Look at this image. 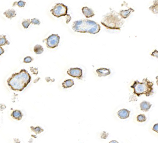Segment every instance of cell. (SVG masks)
<instances>
[{
    "instance_id": "603a6c76",
    "label": "cell",
    "mask_w": 158,
    "mask_h": 143,
    "mask_svg": "<svg viewBox=\"0 0 158 143\" xmlns=\"http://www.w3.org/2000/svg\"><path fill=\"white\" fill-rule=\"evenodd\" d=\"M31 24H33L35 25H39L41 23L39 20L36 19V18H33V19H31Z\"/></svg>"
},
{
    "instance_id": "484cf974",
    "label": "cell",
    "mask_w": 158,
    "mask_h": 143,
    "mask_svg": "<svg viewBox=\"0 0 158 143\" xmlns=\"http://www.w3.org/2000/svg\"><path fill=\"white\" fill-rule=\"evenodd\" d=\"M151 56L156 57L157 59H158V51L157 50H155L151 53Z\"/></svg>"
},
{
    "instance_id": "ba28073f",
    "label": "cell",
    "mask_w": 158,
    "mask_h": 143,
    "mask_svg": "<svg viewBox=\"0 0 158 143\" xmlns=\"http://www.w3.org/2000/svg\"><path fill=\"white\" fill-rule=\"evenodd\" d=\"M96 72L97 73L99 77H106V76L110 74L111 71L109 69L106 68H102L97 69Z\"/></svg>"
},
{
    "instance_id": "1f68e13d",
    "label": "cell",
    "mask_w": 158,
    "mask_h": 143,
    "mask_svg": "<svg viewBox=\"0 0 158 143\" xmlns=\"http://www.w3.org/2000/svg\"><path fill=\"white\" fill-rule=\"evenodd\" d=\"M16 143H20V142H16Z\"/></svg>"
},
{
    "instance_id": "4316f807",
    "label": "cell",
    "mask_w": 158,
    "mask_h": 143,
    "mask_svg": "<svg viewBox=\"0 0 158 143\" xmlns=\"http://www.w3.org/2000/svg\"><path fill=\"white\" fill-rule=\"evenodd\" d=\"M152 130L154 131H155L156 132L158 133V123H157L153 125Z\"/></svg>"
},
{
    "instance_id": "9a60e30c",
    "label": "cell",
    "mask_w": 158,
    "mask_h": 143,
    "mask_svg": "<svg viewBox=\"0 0 158 143\" xmlns=\"http://www.w3.org/2000/svg\"><path fill=\"white\" fill-rule=\"evenodd\" d=\"M74 84L75 83L73 79H68L62 83V86L63 88H68L74 85Z\"/></svg>"
},
{
    "instance_id": "2e32d148",
    "label": "cell",
    "mask_w": 158,
    "mask_h": 143,
    "mask_svg": "<svg viewBox=\"0 0 158 143\" xmlns=\"http://www.w3.org/2000/svg\"><path fill=\"white\" fill-rule=\"evenodd\" d=\"M33 51L35 54L41 55L44 52V49L41 45L37 44L34 47Z\"/></svg>"
},
{
    "instance_id": "9c48e42d",
    "label": "cell",
    "mask_w": 158,
    "mask_h": 143,
    "mask_svg": "<svg viewBox=\"0 0 158 143\" xmlns=\"http://www.w3.org/2000/svg\"><path fill=\"white\" fill-rule=\"evenodd\" d=\"M130 111L126 109H122L120 110L117 114L119 118L121 119H126L129 118Z\"/></svg>"
},
{
    "instance_id": "277c9868",
    "label": "cell",
    "mask_w": 158,
    "mask_h": 143,
    "mask_svg": "<svg viewBox=\"0 0 158 143\" xmlns=\"http://www.w3.org/2000/svg\"><path fill=\"white\" fill-rule=\"evenodd\" d=\"M153 83L145 78L143 79L142 82H140L138 80L135 81L130 87L133 89V93L138 96L142 95L150 96L153 94Z\"/></svg>"
},
{
    "instance_id": "4fadbf2b",
    "label": "cell",
    "mask_w": 158,
    "mask_h": 143,
    "mask_svg": "<svg viewBox=\"0 0 158 143\" xmlns=\"http://www.w3.org/2000/svg\"><path fill=\"white\" fill-rule=\"evenodd\" d=\"M3 14L8 19H12L13 17H15L17 15L16 11L14 9H8L5 11H4Z\"/></svg>"
},
{
    "instance_id": "e0dca14e",
    "label": "cell",
    "mask_w": 158,
    "mask_h": 143,
    "mask_svg": "<svg viewBox=\"0 0 158 143\" xmlns=\"http://www.w3.org/2000/svg\"><path fill=\"white\" fill-rule=\"evenodd\" d=\"M10 42H9L6 38V35H1L0 38V47L4 46L5 45H9Z\"/></svg>"
},
{
    "instance_id": "8992f818",
    "label": "cell",
    "mask_w": 158,
    "mask_h": 143,
    "mask_svg": "<svg viewBox=\"0 0 158 143\" xmlns=\"http://www.w3.org/2000/svg\"><path fill=\"white\" fill-rule=\"evenodd\" d=\"M60 37L58 34H52L48 38L45 39L47 47L51 49L58 47L60 42Z\"/></svg>"
},
{
    "instance_id": "f546056e",
    "label": "cell",
    "mask_w": 158,
    "mask_h": 143,
    "mask_svg": "<svg viewBox=\"0 0 158 143\" xmlns=\"http://www.w3.org/2000/svg\"><path fill=\"white\" fill-rule=\"evenodd\" d=\"M156 79H157V85L158 86V76H157V77H156Z\"/></svg>"
},
{
    "instance_id": "8fae6325",
    "label": "cell",
    "mask_w": 158,
    "mask_h": 143,
    "mask_svg": "<svg viewBox=\"0 0 158 143\" xmlns=\"http://www.w3.org/2000/svg\"><path fill=\"white\" fill-rule=\"evenodd\" d=\"M134 11V10L132 8H129L126 10H122L120 11L119 14L123 19H125L130 15L131 13Z\"/></svg>"
},
{
    "instance_id": "7a4b0ae2",
    "label": "cell",
    "mask_w": 158,
    "mask_h": 143,
    "mask_svg": "<svg viewBox=\"0 0 158 143\" xmlns=\"http://www.w3.org/2000/svg\"><path fill=\"white\" fill-rule=\"evenodd\" d=\"M72 28L75 32L96 34L100 31L101 27L93 21L83 19L75 21L72 25Z\"/></svg>"
},
{
    "instance_id": "44dd1931",
    "label": "cell",
    "mask_w": 158,
    "mask_h": 143,
    "mask_svg": "<svg viewBox=\"0 0 158 143\" xmlns=\"http://www.w3.org/2000/svg\"><path fill=\"white\" fill-rule=\"evenodd\" d=\"M31 23V20L30 19H26L24 20L22 22V26H23V27L25 29L28 28L29 26H30V24Z\"/></svg>"
},
{
    "instance_id": "d6986e66",
    "label": "cell",
    "mask_w": 158,
    "mask_h": 143,
    "mask_svg": "<svg viewBox=\"0 0 158 143\" xmlns=\"http://www.w3.org/2000/svg\"><path fill=\"white\" fill-rule=\"evenodd\" d=\"M150 10L154 14H158V5L156 3H153V4L150 8Z\"/></svg>"
},
{
    "instance_id": "6da1fadb",
    "label": "cell",
    "mask_w": 158,
    "mask_h": 143,
    "mask_svg": "<svg viewBox=\"0 0 158 143\" xmlns=\"http://www.w3.org/2000/svg\"><path fill=\"white\" fill-rule=\"evenodd\" d=\"M31 81V76L27 71L22 69L19 72L13 74L7 80L10 89L14 91H22Z\"/></svg>"
},
{
    "instance_id": "83f0119b",
    "label": "cell",
    "mask_w": 158,
    "mask_h": 143,
    "mask_svg": "<svg viewBox=\"0 0 158 143\" xmlns=\"http://www.w3.org/2000/svg\"><path fill=\"white\" fill-rule=\"evenodd\" d=\"M0 55H2V54H3V53H4V49L2 47H0Z\"/></svg>"
},
{
    "instance_id": "4dcf8cb0",
    "label": "cell",
    "mask_w": 158,
    "mask_h": 143,
    "mask_svg": "<svg viewBox=\"0 0 158 143\" xmlns=\"http://www.w3.org/2000/svg\"><path fill=\"white\" fill-rule=\"evenodd\" d=\"M153 3H156V4H157V5H158V1H154V2H153Z\"/></svg>"
},
{
    "instance_id": "ffe728a7",
    "label": "cell",
    "mask_w": 158,
    "mask_h": 143,
    "mask_svg": "<svg viewBox=\"0 0 158 143\" xmlns=\"http://www.w3.org/2000/svg\"><path fill=\"white\" fill-rule=\"evenodd\" d=\"M137 120L139 122H140V123L144 122L146 120V117H145V115L143 114H139L137 116Z\"/></svg>"
},
{
    "instance_id": "52a82bcc",
    "label": "cell",
    "mask_w": 158,
    "mask_h": 143,
    "mask_svg": "<svg viewBox=\"0 0 158 143\" xmlns=\"http://www.w3.org/2000/svg\"><path fill=\"white\" fill-rule=\"evenodd\" d=\"M67 73L71 77L77 78L79 79H82L83 70L80 68H70L67 70Z\"/></svg>"
},
{
    "instance_id": "5b68a950",
    "label": "cell",
    "mask_w": 158,
    "mask_h": 143,
    "mask_svg": "<svg viewBox=\"0 0 158 143\" xmlns=\"http://www.w3.org/2000/svg\"><path fill=\"white\" fill-rule=\"evenodd\" d=\"M52 15L59 18L62 16H67L66 23L68 24L71 21V17L68 14V7L62 3H58L50 10Z\"/></svg>"
},
{
    "instance_id": "7c38bea8",
    "label": "cell",
    "mask_w": 158,
    "mask_h": 143,
    "mask_svg": "<svg viewBox=\"0 0 158 143\" xmlns=\"http://www.w3.org/2000/svg\"><path fill=\"white\" fill-rule=\"evenodd\" d=\"M152 104H150V102L147 101H143L140 104V107L141 110L145 112H147L151 108Z\"/></svg>"
},
{
    "instance_id": "cb8c5ba5",
    "label": "cell",
    "mask_w": 158,
    "mask_h": 143,
    "mask_svg": "<svg viewBox=\"0 0 158 143\" xmlns=\"http://www.w3.org/2000/svg\"><path fill=\"white\" fill-rule=\"evenodd\" d=\"M16 3L17 4V5L19 7H24L26 4V2L23 1H19V2H16Z\"/></svg>"
},
{
    "instance_id": "d4e9b609",
    "label": "cell",
    "mask_w": 158,
    "mask_h": 143,
    "mask_svg": "<svg viewBox=\"0 0 158 143\" xmlns=\"http://www.w3.org/2000/svg\"><path fill=\"white\" fill-rule=\"evenodd\" d=\"M108 136V133L106 132H103L101 135V137L102 139H106Z\"/></svg>"
},
{
    "instance_id": "7402d4cb",
    "label": "cell",
    "mask_w": 158,
    "mask_h": 143,
    "mask_svg": "<svg viewBox=\"0 0 158 143\" xmlns=\"http://www.w3.org/2000/svg\"><path fill=\"white\" fill-rule=\"evenodd\" d=\"M33 58L31 57V56H26L25 57L24 60H23V62L25 63H30L31 62L33 61Z\"/></svg>"
},
{
    "instance_id": "ac0fdd59",
    "label": "cell",
    "mask_w": 158,
    "mask_h": 143,
    "mask_svg": "<svg viewBox=\"0 0 158 143\" xmlns=\"http://www.w3.org/2000/svg\"><path fill=\"white\" fill-rule=\"evenodd\" d=\"M30 129L31 130H32L33 132H34L35 134H37V135L42 133V132L44 131L43 129L42 128H41L40 127H39V126L36 127L31 126V127H30Z\"/></svg>"
},
{
    "instance_id": "f1b7e54d",
    "label": "cell",
    "mask_w": 158,
    "mask_h": 143,
    "mask_svg": "<svg viewBox=\"0 0 158 143\" xmlns=\"http://www.w3.org/2000/svg\"><path fill=\"white\" fill-rule=\"evenodd\" d=\"M109 143H119L118 142H117L116 141V140H113V141H110Z\"/></svg>"
},
{
    "instance_id": "30bf717a",
    "label": "cell",
    "mask_w": 158,
    "mask_h": 143,
    "mask_svg": "<svg viewBox=\"0 0 158 143\" xmlns=\"http://www.w3.org/2000/svg\"><path fill=\"white\" fill-rule=\"evenodd\" d=\"M83 15L86 18H90L94 16V13L93 11L87 7H84L82 9Z\"/></svg>"
},
{
    "instance_id": "5bb4252c",
    "label": "cell",
    "mask_w": 158,
    "mask_h": 143,
    "mask_svg": "<svg viewBox=\"0 0 158 143\" xmlns=\"http://www.w3.org/2000/svg\"><path fill=\"white\" fill-rule=\"evenodd\" d=\"M11 117L15 119L20 120L23 117V114L21 111L19 110H16L13 111L11 114Z\"/></svg>"
},
{
    "instance_id": "3957f363",
    "label": "cell",
    "mask_w": 158,
    "mask_h": 143,
    "mask_svg": "<svg viewBox=\"0 0 158 143\" xmlns=\"http://www.w3.org/2000/svg\"><path fill=\"white\" fill-rule=\"evenodd\" d=\"M101 23L107 29L120 30L124 24V21L119 13L112 10L103 16Z\"/></svg>"
}]
</instances>
